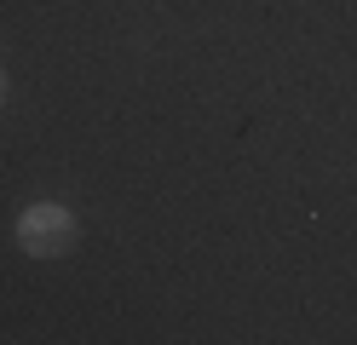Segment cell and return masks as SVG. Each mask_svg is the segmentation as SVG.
<instances>
[{
    "label": "cell",
    "mask_w": 357,
    "mask_h": 345,
    "mask_svg": "<svg viewBox=\"0 0 357 345\" xmlns=\"http://www.w3.org/2000/svg\"><path fill=\"white\" fill-rule=\"evenodd\" d=\"M75 236H81V219L63 201H35V207L17 213V247L29 259H63L75 247Z\"/></svg>",
    "instance_id": "cell-1"
},
{
    "label": "cell",
    "mask_w": 357,
    "mask_h": 345,
    "mask_svg": "<svg viewBox=\"0 0 357 345\" xmlns=\"http://www.w3.org/2000/svg\"><path fill=\"white\" fill-rule=\"evenodd\" d=\"M0 104H6V69H0Z\"/></svg>",
    "instance_id": "cell-2"
}]
</instances>
